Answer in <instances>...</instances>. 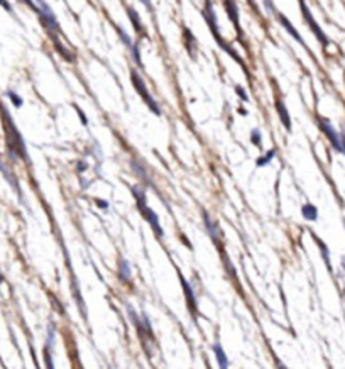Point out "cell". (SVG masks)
I'll list each match as a JSON object with an SVG mask.
<instances>
[{"mask_svg":"<svg viewBox=\"0 0 345 369\" xmlns=\"http://www.w3.org/2000/svg\"><path fill=\"white\" fill-rule=\"evenodd\" d=\"M95 202H97V205H99V208H104V210H107V208H109V203H107L105 200H100V198H97Z\"/></svg>","mask_w":345,"mask_h":369,"instance_id":"23","label":"cell"},{"mask_svg":"<svg viewBox=\"0 0 345 369\" xmlns=\"http://www.w3.org/2000/svg\"><path fill=\"white\" fill-rule=\"evenodd\" d=\"M316 122H318L320 129L323 130V134L327 135V139L332 144V147L335 149L337 153H342V144H340V134L335 130V127L332 125L328 119H323V117H318L316 119Z\"/></svg>","mask_w":345,"mask_h":369,"instance_id":"6","label":"cell"},{"mask_svg":"<svg viewBox=\"0 0 345 369\" xmlns=\"http://www.w3.org/2000/svg\"><path fill=\"white\" fill-rule=\"evenodd\" d=\"M340 144H342V154H345V130L340 134Z\"/></svg>","mask_w":345,"mask_h":369,"instance_id":"26","label":"cell"},{"mask_svg":"<svg viewBox=\"0 0 345 369\" xmlns=\"http://www.w3.org/2000/svg\"><path fill=\"white\" fill-rule=\"evenodd\" d=\"M273 14H274V17H276L278 19V21H279V24H281L283 27H284V29H286L288 32H290V34L293 36V37H295V39L298 41V43H300L301 46H305V41H303L301 39V36H300V32H298L296 29H295V26H293L291 24V22L290 21H288V19L286 17H284L283 16V14L281 12H279V11H276V9H274V11H273Z\"/></svg>","mask_w":345,"mask_h":369,"instance_id":"7","label":"cell"},{"mask_svg":"<svg viewBox=\"0 0 345 369\" xmlns=\"http://www.w3.org/2000/svg\"><path fill=\"white\" fill-rule=\"evenodd\" d=\"M4 281V276H2V273H0V283H2Z\"/></svg>","mask_w":345,"mask_h":369,"instance_id":"29","label":"cell"},{"mask_svg":"<svg viewBox=\"0 0 345 369\" xmlns=\"http://www.w3.org/2000/svg\"><path fill=\"white\" fill-rule=\"evenodd\" d=\"M7 95H9V99H11L12 104H14V107H22V99L17 95L16 92H7Z\"/></svg>","mask_w":345,"mask_h":369,"instance_id":"19","label":"cell"},{"mask_svg":"<svg viewBox=\"0 0 345 369\" xmlns=\"http://www.w3.org/2000/svg\"><path fill=\"white\" fill-rule=\"evenodd\" d=\"M315 241H316V244H318L320 251H321V256H323V261H325V264L328 266V269H332V268H330V252H328V247L325 246L323 242H321L320 239H316V237H315Z\"/></svg>","mask_w":345,"mask_h":369,"instance_id":"18","label":"cell"},{"mask_svg":"<svg viewBox=\"0 0 345 369\" xmlns=\"http://www.w3.org/2000/svg\"><path fill=\"white\" fill-rule=\"evenodd\" d=\"M274 154H276V151L274 149H271V151H268L264 154V156H261L257 158V161H255V165H257V168H263V166H268L269 163L273 161V158H274Z\"/></svg>","mask_w":345,"mask_h":369,"instance_id":"16","label":"cell"},{"mask_svg":"<svg viewBox=\"0 0 345 369\" xmlns=\"http://www.w3.org/2000/svg\"><path fill=\"white\" fill-rule=\"evenodd\" d=\"M141 2L144 4V6H146V9H147L149 12H152V2H151V0H141Z\"/></svg>","mask_w":345,"mask_h":369,"instance_id":"27","label":"cell"},{"mask_svg":"<svg viewBox=\"0 0 345 369\" xmlns=\"http://www.w3.org/2000/svg\"><path fill=\"white\" fill-rule=\"evenodd\" d=\"M130 77H132V85H134V88H136V92L139 93V97H141V99L146 102V105L149 107V109H151V112L152 114H156V115H159L161 114V110H159V105L156 104V100L152 99V95L151 93H149V90H147V87H146V83H144V80L141 77H139L137 75V71H130Z\"/></svg>","mask_w":345,"mask_h":369,"instance_id":"3","label":"cell"},{"mask_svg":"<svg viewBox=\"0 0 345 369\" xmlns=\"http://www.w3.org/2000/svg\"><path fill=\"white\" fill-rule=\"evenodd\" d=\"M301 215L305 217V220L315 222L316 218H318V208H316L313 203H305L301 207Z\"/></svg>","mask_w":345,"mask_h":369,"instance_id":"12","label":"cell"},{"mask_svg":"<svg viewBox=\"0 0 345 369\" xmlns=\"http://www.w3.org/2000/svg\"><path fill=\"white\" fill-rule=\"evenodd\" d=\"M342 266H343V269H345V259L342 261Z\"/></svg>","mask_w":345,"mask_h":369,"instance_id":"30","label":"cell"},{"mask_svg":"<svg viewBox=\"0 0 345 369\" xmlns=\"http://www.w3.org/2000/svg\"><path fill=\"white\" fill-rule=\"evenodd\" d=\"M19 2L26 4V6H29V7H31V9H32V11H34V12H37V11H39V7H37V6H34V2H32V0H19Z\"/></svg>","mask_w":345,"mask_h":369,"instance_id":"22","label":"cell"},{"mask_svg":"<svg viewBox=\"0 0 345 369\" xmlns=\"http://www.w3.org/2000/svg\"><path fill=\"white\" fill-rule=\"evenodd\" d=\"M130 264H129V261L127 259H120L119 261V276H120V279H122V281H129L130 279Z\"/></svg>","mask_w":345,"mask_h":369,"instance_id":"15","label":"cell"},{"mask_svg":"<svg viewBox=\"0 0 345 369\" xmlns=\"http://www.w3.org/2000/svg\"><path fill=\"white\" fill-rule=\"evenodd\" d=\"M223 4H225V11H227V16H228V19H230V21H232V24H234L235 29L240 32L239 9H237L235 0H223Z\"/></svg>","mask_w":345,"mask_h":369,"instance_id":"9","label":"cell"},{"mask_svg":"<svg viewBox=\"0 0 345 369\" xmlns=\"http://www.w3.org/2000/svg\"><path fill=\"white\" fill-rule=\"evenodd\" d=\"M274 107H276V112H278L279 119H281L284 129L290 132L291 130V119H290V114H288V109H286V105H284V102L276 97V100H274Z\"/></svg>","mask_w":345,"mask_h":369,"instance_id":"8","label":"cell"},{"mask_svg":"<svg viewBox=\"0 0 345 369\" xmlns=\"http://www.w3.org/2000/svg\"><path fill=\"white\" fill-rule=\"evenodd\" d=\"M300 7H301V16H303V19H305L306 26H308V27H310V31L316 36V39H318L320 43L323 44V48H327V46H330V39L327 37V34H325V32L321 31V27L318 26V22L315 21L313 14L310 12V9H308V6H306V4H305V0H300Z\"/></svg>","mask_w":345,"mask_h":369,"instance_id":"4","label":"cell"},{"mask_svg":"<svg viewBox=\"0 0 345 369\" xmlns=\"http://www.w3.org/2000/svg\"><path fill=\"white\" fill-rule=\"evenodd\" d=\"M115 29H117V32L120 34V39H122V43L127 46L129 48V51H132V48H134V43H132V39H130V36L127 34V32H125L122 27L120 26H115Z\"/></svg>","mask_w":345,"mask_h":369,"instance_id":"17","label":"cell"},{"mask_svg":"<svg viewBox=\"0 0 345 369\" xmlns=\"http://www.w3.org/2000/svg\"><path fill=\"white\" fill-rule=\"evenodd\" d=\"M127 16L130 19V22H132V26H134V29H136L137 34H144V27L141 24V19H139V14L134 11V7H127Z\"/></svg>","mask_w":345,"mask_h":369,"instance_id":"14","label":"cell"},{"mask_svg":"<svg viewBox=\"0 0 345 369\" xmlns=\"http://www.w3.org/2000/svg\"><path fill=\"white\" fill-rule=\"evenodd\" d=\"M0 6H2L4 9H6L7 12H12V6L7 2V0H0Z\"/></svg>","mask_w":345,"mask_h":369,"instance_id":"24","label":"cell"},{"mask_svg":"<svg viewBox=\"0 0 345 369\" xmlns=\"http://www.w3.org/2000/svg\"><path fill=\"white\" fill-rule=\"evenodd\" d=\"M250 141H252L254 146H261V132H259V129H254L252 132H250Z\"/></svg>","mask_w":345,"mask_h":369,"instance_id":"20","label":"cell"},{"mask_svg":"<svg viewBox=\"0 0 345 369\" xmlns=\"http://www.w3.org/2000/svg\"><path fill=\"white\" fill-rule=\"evenodd\" d=\"M213 352H215V357H217V362H218V367L220 369H228V357L225 351H223V347L220 344H213Z\"/></svg>","mask_w":345,"mask_h":369,"instance_id":"11","label":"cell"},{"mask_svg":"<svg viewBox=\"0 0 345 369\" xmlns=\"http://www.w3.org/2000/svg\"><path fill=\"white\" fill-rule=\"evenodd\" d=\"M235 92L239 93V97H240V99L244 100V102L249 100V97L245 95V90H244V88H242V87H235Z\"/></svg>","mask_w":345,"mask_h":369,"instance_id":"21","label":"cell"},{"mask_svg":"<svg viewBox=\"0 0 345 369\" xmlns=\"http://www.w3.org/2000/svg\"><path fill=\"white\" fill-rule=\"evenodd\" d=\"M2 115H4V125H6V137H7L9 151H11L12 156L24 158V160H27L26 144H24V139H22L21 132L17 130L16 124L12 122V119H11V115H9V112L2 110Z\"/></svg>","mask_w":345,"mask_h":369,"instance_id":"1","label":"cell"},{"mask_svg":"<svg viewBox=\"0 0 345 369\" xmlns=\"http://www.w3.org/2000/svg\"><path fill=\"white\" fill-rule=\"evenodd\" d=\"M132 193H134V197H136V200H137V207H139V212H141V215L146 218L149 226L152 227L154 234L157 237H162V236H164V232H162V227H161V224H159V217H157L154 210H152L147 205V202H146V193H144V190L141 188V186H134Z\"/></svg>","mask_w":345,"mask_h":369,"instance_id":"2","label":"cell"},{"mask_svg":"<svg viewBox=\"0 0 345 369\" xmlns=\"http://www.w3.org/2000/svg\"><path fill=\"white\" fill-rule=\"evenodd\" d=\"M208 369H212V367H208Z\"/></svg>","mask_w":345,"mask_h":369,"instance_id":"31","label":"cell"},{"mask_svg":"<svg viewBox=\"0 0 345 369\" xmlns=\"http://www.w3.org/2000/svg\"><path fill=\"white\" fill-rule=\"evenodd\" d=\"M37 4H39V11H37V14H39L41 21H43V24L46 29H48V32L53 34V39H56V34H59V31H61L58 24V19H56L54 12L51 11V7L44 2V0H37Z\"/></svg>","mask_w":345,"mask_h":369,"instance_id":"5","label":"cell"},{"mask_svg":"<svg viewBox=\"0 0 345 369\" xmlns=\"http://www.w3.org/2000/svg\"><path fill=\"white\" fill-rule=\"evenodd\" d=\"M181 284H183V289H185L186 300H188V307H190V310H191V312H195V310H197V298H195L193 289H191L190 284L186 283V279H183V276H181Z\"/></svg>","mask_w":345,"mask_h":369,"instance_id":"13","label":"cell"},{"mask_svg":"<svg viewBox=\"0 0 345 369\" xmlns=\"http://www.w3.org/2000/svg\"><path fill=\"white\" fill-rule=\"evenodd\" d=\"M203 222H205V227H207L208 236L212 237L213 242L220 241V229H218V226L212 220V217H210L207 212H203Z\"/></svg>","mask_w":345,"mask_h":369,"instance_id":"10","label":"cell"},{"mask_svg":"<svg viewBox=\"0 0 345 369\" xmlns=\"http://www.w3.org/2000/svg\"><path fill=\"white\" fill-rule=\"evenodd\" d=\"M87 168H88V166H87V163H83V161L78 163V171H80V173H81V171H85Z\"/></svg>","mask_w":345,"mask_h":369,"instance_id":"28","label":"cell"},{"mask_svg":"<svg viewBox=\"0 0 345 369\" xmlns=\"http://www.w3.org/2000/svg\"><path fill=\"white\" fill-rule=\"evenodd\" d=\"M74 109H76V112H78V115H80V119H81V122H83V125H87L88 122H87V117H85V114H83V112L78 109L76 105H74Z\"/></svg>","mask_w":345,"mask_h":369,"instance_id":"25","label":"cell"}]
</instances>
